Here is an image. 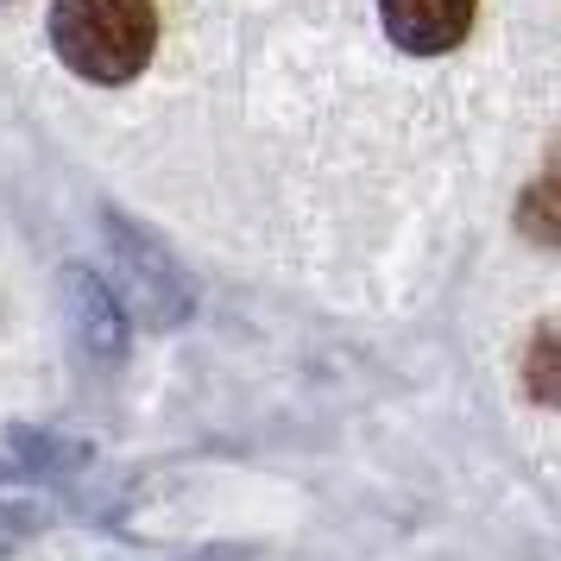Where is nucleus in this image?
Listing matches in <instances>:
<instances>
[{
	"mask_svg": "<svg viewBox=\"0 0 561 561\" xmlns=\"http://www.w3.org/2000/svg\"><path fill=\"white\" fill-rule=\"evenodd\" d=\"M524 391L536 404H561V329H542L524 354Z\"/></svg>",
	"mask_w": 561,
	"mask_h": 561,
	"instance_id": "nucleus-5",
	"label": "nucleus"
},
{
	"mask_svg": "<svg viewBox=\"0 0 561 561\" xmlns=\"http://www.w3.org/2000/svg\"><path fill=\"white\" fill-rule=\"evenodd\" d=\"M64 304H70L77 347L95 359V366H121V359H127V309L107 290V278H95L89 265H70V272H64Z\"/></svg>",
	"mask_w": 561,
	"mask_h": 561,
	"instance_id": "nucleus-3",
	"label": "nucleus"
},
{
	"mask_svg": "<svg viewBox=\"0 0 561 561\" xmlns=\"http://www.w3.org/2000/svg\"><path fill=\"white\" fill-rule=\"evenodd\" d=\"M385 32L398 51L442 57L473 32V0H379Z\"/></svg>",
	"mask_w": 561,
	"mask_h": 561,
	"instance_id": "nucleus-4",
	"label": "nucleus"
},
{
	"mask_svg": "<svg viewBox=\"0 0 561 561\" xmlns=\"http://www.w3.org/2000/svg\"><path fill=\"white\" fill-rule=\"evenodd\" d=\"M517 221H524L536 240H549V247H556V240H561V171H549V178H536L530 190H524Z\"/></svg>",
	"mask_w": 561,
	"mask_h": 561,
	"instance_id": "nucleus-6",
	"label": "nucleus"
},
{
	"mask_svg": "<svg viewBox=\"0 0 561 561\" xmlns=\"http://www.w3.org/2000/svg\"><path fill=\"white\" fill-rule=\"evenodd\" d=\"M158 13L152 0H51V51L70 77L114 89L152 64Z\"/></svg>",
	"mask_w": 561,
	"mask_h": 561,
	"instance_id": "nucleus-1",
	"label": "nucleus"
},
{
	"mask_svg": "<svg viewBox=\"0 0 561 561\" xmlns=\"http://www.w3.org/2000/svg\"><path fill=\"white\" fill-rule=\"evenodd\" d=\"M7 549H13V530H0V556H7Z\"/></svg>",
	"mask_w": 561,
	"mask_h": 561,
	"instance_id": "nucleus-7",
	"label": "nucleus"
},
{
	"mask_svg": "<svg viewBox=\"0 0 561 561\" xmlns=\"http://www.w3.org/2000/svg\"><path fill=\"white\" fill-rule=\"evenodd\" d=\"M102 247H107V272H114V297H121V309H133L146 329L171 334L183 329L190 316H196V278L178 265V253L158 240V233H146L139 221H127L121 208H107L102 215Z\"/></svg>",
	"mask_w": 561,
	"mask_h": 561,
	"instance_id": "nucleus-2",
	"label": "nucleus"
}]
</instances>
